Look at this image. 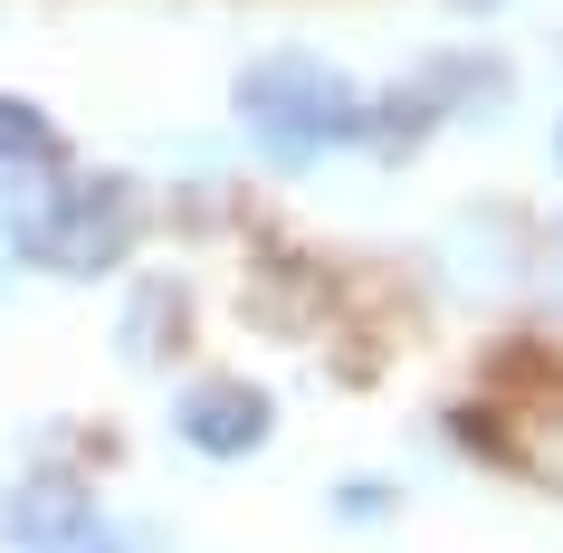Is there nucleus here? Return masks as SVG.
Masks as SVG:
<instances>
[{
    "mask_svg": "<svg viewBox=\"0 0 563 553\" xmlns=\"http://www.w3.org/2000/svg\"><path fill=\"white\" fill-rule=\"evenodd\" d=\"M48 153H58L48 115H38V106H20V96H0V181L30 173V163H48Z\"/></svg>",
    "mask_w": 563,
    "mask_h": 553,
    "instance_id": "6",
    "label": "nucleus"
},
{
    "mask_svg": "<svg viewBox=\"0 0 563 553\" xmlns=\"http://www.w3.org/2000/svg\"><path fill=\"white\" fill-rule=\"evenodd\" d=\"M134 181H38L20 201V258L48 277H106L134 248Z\"/></svg>",
    "mask_w": 563,
    "mask_h": 553,
    "instance_id": "2",
    "label": "nucleus"
},
{
    "mask_svg": "<svg viewBox=\"0 0 563 553\" xmlns=\"http://www.w3.org/2000/svg\"><path fill=\"white\" fill-rule=\"evenodd\" d=\"M554 163H563V124H554Z\"/></svg>",
    "mask_w": 563,
    "mask_h": 553,
    "instance_id": "8",
    "label": "nucleus"
},
{
    "mask_svg": "<svg viewBox=\"0 0 563 553\" xmlns=\"http://www.w3.org/2000/svg\"><path fill=\"white\" fill-rule=\"evenodd\" d=\"M173 306H181V287H144L134 296V316H124V363H153V353L173 344V324H163Z\"/></svg>",
    "mask_w": 563,
    "mask_h": 553,
    "instance_id": "7",
    "label": "nucleus"
},
{
    "mask_svg": "<svg viewBox=\"0 0 563 553\" xmlns=\"http://www.w3.org/2000/svg\"><path fill=\"white\" fill-rule=\"evenodd\" d=\"M239 124L258 134L277 163H306V153L325 144H354L363 124H373V106L354 96V77H334L325 58H258L249 77H239Z\"/></svg>",
    "mask_w": 563,
    "mask_h": 553,
    "instance_id": "1",
    "label": "nucleus"
},
{
    "mask_svg": "<svg viewBox=\"0 0 563 553\" xmlns=\"http://www.w3.org/2000/svg\"><path fill=\"white\" fill-rule=\"evenodd\" d=\"M506 458L544 487H563V401H526V420L506 430Z\"/></svg>",
    "mask_w": 563,
    "mask_h": 553,
    "instance_id": "5",
    "label": "nucleus"
},
{
    "mask_svg": "<svg viewBox=\"0 0 563 553\" xmlns=\"http://www.w3.org/2000/svg\"><path fill=\"white\" fill-rule=\"evenodd\" d=\"M0 544L10 553H115L106 516H96V487L67 477V467H30L0 487Z\"/></svg>",
    "mask_w": 563,
    "mask_h": 553,
    "instance_id": "3",
    "label": "nucleus"
},
{
    "mask_svg": "<svg viewBox=\"0 0 563 553\" xmlns=\"http://www.w3.org/2000/svg\"><path fill=\"white\" fill-rule=\"evenodd\" d=\"M173 430L181 449H201V458H249L277 439V401H267L258 381H191L173 401Z\"/></svg>",
    "mask_w": 563,
    "mask_h": 553,
    "instance_id": "4",
    "label": "nucleus"
}]
</instances>
